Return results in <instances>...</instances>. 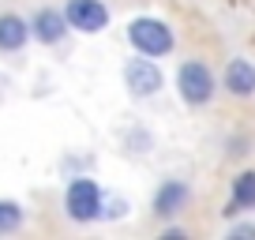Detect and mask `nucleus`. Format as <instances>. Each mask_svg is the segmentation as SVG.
Instances as JSON below:
<instances>
[{
	"mask_svg": "<svg viewBox=\"0 0 255 240\" xmlns=\"http://www.w3.org/2000/svg\"><path fill=\"white\" fill-rule=\"evenodd\" d=\"M124 87H128L131 98H154L161 87H165V75H161V68L154 64V56L135 53L124 64Z\"/></svg>",
	"mask_w": 255,
	"mask_h": 240,
	"instance_id": "nucleus-4",
	"label": "nucleus"
},
{
	"mask_svg": "<svg viewBox=\"0 0 255 240\" xmlns=\"http://www.w3.org/2000/svg\"><path fill=\"white\" fill-rule=\"evenodd\" d=\"M128 41H131V49L135 53H143V56H169L176 49V34H173V26L165 23V19H158V15H139V19H131L128 23Z\"/></svg>",
	"mask_w": 255,
	"mask_h": 240,
	"instance_id": "nucleus-1",
	"label": "nucleus"
},
{
	"mask_svg": "<svg viewBox=\"0 0 255 240\" xmlns=\"http://www.w3.org/2000/svg\"><path fill=\"white\" fill-rule=\"evenodd\" d=\"M60 11L68 19V30H79V34H102L113 19L105 0H68Z\"/></svg>",
	"mask_w": 255,
	"mask_h": 240,
	"instance_id": "nucleus-5",
	"label": "nucleus"
},
{
	"mask_svg": "<svg viewBox=\"0 0 255 240\" xmlns=\"http://www.w3.org/2000/svg\"><path fill=\"white\" fill-rule=\"evenodd\" d=\"M26 222V210L23 203L15 199H0V237H11V233H19Z\"/></svg>",
	"mask_w": 255,
	"mask_h": 240,
	"instance_id": "nucleus-11",
	"label": "nucleus"
},
{
	"mask_svg": "<svg viewBox=\"0 0 255 240\" xmlns=\"http://www.w3.org/2000/svg\"><path fill=\"white\" fill-rule=\"evenodd\" d=\"M214 90H218V79L203 60H184V64L176 68V94H180L184 105L203 109V105L214 102Z\"/></svg>",
	"mask_w": 255,
	"mask_h": 240,
	"instance_id": "nucleus-2",
	"label": "nucleus"
},
{
	"mask_svg": "<svg viewBox=\"0 0 255 240\" xmlns=\"http://www.w3.org/2000/svg\"><path fill=\"white\" fill-rule=\"evenodd\" d=\"M229 237H255V225H233Z\"/></svg>",
	"mask_w": 255,
	"mask_h": 240,
	"instance_id": "nucleus-12",
	"label": "nucleus"
},
{
	"mask_svg": "<svg viewBox=\"0 0 255 240\" xmlns=\"http://www.w3.org/2000/svg\"><path fill=\"white\" fill-rule=\"evenodd\" d=\"M26 23H30V38H38L41 45H60L68 38V19L60 8H38Z\"/></svg>",
	"mask_w": 255,
	"mask_h": 240,
	"instance_id": "nucleus-7",
	"label": "nucleus"
},
{
	"mask_svg": "<svg viewBox=\"0 0 255 240\" xmlns=\"http://www.w3.org/2000/svg\"><path fill=\"white\" fill-rule=\"evenodd\" d=\"M188 199H191L188 180L169 176V180L158 184V192H154V199H150V210H154V218H176L184 207H188Z\"/></svg>",
	"mask_w": 255,
	"mask_h": 240,
	"instance_id": "nucleus-6",
	"label": "nucleus"
},
{
	"mask_svg": "<svg viewBox=\"0 0 255 240\" xmlns=\"http://www.w3.org/2000/svg\"><path fill=\"white\" fill-rule=\"evenodd\" d=\"M102 210H105V195H102V188H98V180L75 176L72 184L64 188V214L72 218V222L90 225V222L102 218Z\"/></svg>",
	"mask_w": 255,
	"mask_h": 240,
	"instance_id": "nucleus-3",
	"label": "nucleus"
},
{
	"mask_svg": "<svg viewBox=\"0 0 255 240\" xmlns=\"http://www.w3.org/2000/svg\"><path fill=\"white\" fill-rule=\"evenodd\" d=\"M244 210H255V173H252V169H244V173H237V176H233L225 218H233V214H244Z\"/></svg>",
	"mask_w": 255,
	"mask_h": 240,
	"instance_id": "nucleus-10",
	"label": "nucleus"
},
{
	"mask_svg": "<svg viewBox=\"0 0 255 240\" xmlns=\"http://www.w3.org/2000/svg\"><path fill=\"white\" fill-rule=\"evenodd\" d=\"M225 90L233 98H252L255 94V64L244 60V56H233L229 64H225V75H222Z\"/></svg>",
	"mask_w": 255,
	"mask_h": 240,
	"instance_id": "nucleus-9",
	"label": "nucleus"
},
{
	"mask_svg": "<svg viewBox=\"0 0 255 240\" xmlns=\"http://www.w3.org/2000/svg\"><path fill=\"white\" fill-rule=\"evenodd\" d=\"M30 41V23L19 11H0V53H23Z\"/></svg>",
	"mask_w": 255,
	"mask_h": 240,
	"instance_id": "nucleus-8",
	"label": "nucleus"
}]
</instances>
